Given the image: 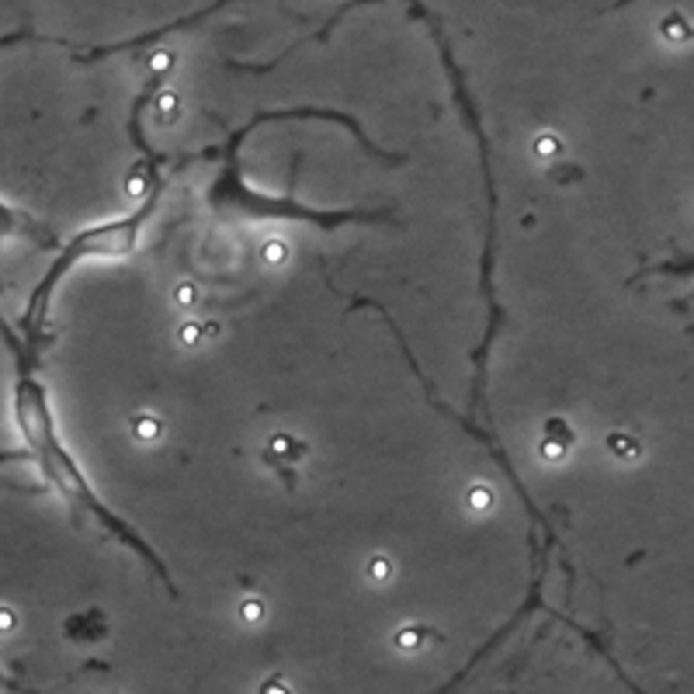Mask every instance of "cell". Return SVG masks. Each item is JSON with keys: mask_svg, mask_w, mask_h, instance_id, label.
<instances>
[{"mask_svg": "<svg viewBox=\"0 0 694 694\" xmlns=\"http://www.w3.org/2000/svg\"><path fill=\"white\" fill-rule=\"evenodd\" d=\"M132 438L139 444H153L160 442V434H163V424H160V417L153 413H139V417H132Z\"/></svg>", "mask_w": 694, "mask_h": 694, "instance_id": "1", "label": "cell"}, {"mask_svg": "<svg viewBox=\"0 0 694 694\" xmlns=\"http://www.w3.org/2000/svg\"><path fill=\"white\" fill-rule=\"evenodd\" d=\"M288 257H292V251H288V244H285L282 236H271V240L260 247V260H264L268 268H282V264H288Z\"/></svg>", "mask_w": 694, "mask_h": 694, "instance_id": "2", "label": "cell"}, {"mask_svg": "<svg viewBox=\"0 0 694 694\" xmlns=\"http://www.w3.org/2000/svg\"><path fill=\"white\" fill-rule=\"evenodd\" d=\"M532 153H535L538 160H556L563 153V143H559L556 132H538L535 143H532Z\"/></svg>", "mask_w": 694, "mask_h": 694, "instance_id": "3", "label": "cell"}, {"mask_svg": "<svg viewBox=\"0 0 694 694\" xmlns=\"http://www.w3.org/2000/svg\"><path fill=\"white\" fill-rule=\"evenodd\" d=\"M466 507H469L473 514H486V510L493 507V490H490L486 483H475V486H469V493H466Z\"/></svg>", "mask_w": 694, "mask_h": 694, "instance_id": "4", "label": "cell"}, {"mask_svg": "<svg viewBox=\"0 0 694 694\" xmlns=\"http://www.w3.org/2000/svg\"><path fill=\"white\" fill-rule=\"evenodd\" d=\"M268 618V604L260 598H244V604H240V622L244 625H260Z\"/></svg>", "mask_w": 694, "mask_h": 694, "instance_id": "5", "label": "cell"}, {"mask_svg": "<svg viewBox=\"0 0 694 694\" xmlns=\"http://www.w3.org/2000/svg\"><path fill=\"white\" fill-rule=\"evenodd\" d=\"M365 576H368L372 583H389V580H392V563H389L385 556H372V559L365 563Z\"/></svg>", "mask_w": 694, "mask_h": 694, "instance_id": "6", "label": "cell"}, {"mask_svg": "<svg viewBox=\"0 0 694 694\" xmlns=\"http://www.w3.org/2000/svg\"><path fill=\"white\" fill-rule=\"evenodd\" d=\"M157 112H160V119H163V122H174V119H178V112H181V101H178V95H174V91H163V95L157 97Z\"/></svg>", "mask_w": 694, "mask_h": 694, "instance_id": "7", "label": "cell"}, {"mask_svg": "<svg viewBox=\"0 0 694 694\" xmlns=\"http://www.w3.org/2000/svg\"><path fill=\"white\" fill-rule=\"evenodd\" d=\"M420 629L417 625H407V629L396 632V649H403V653H413V649H420Z\"/></svg>", "mask_w": 694, "mask_h": 694, "instance_id": "8", "label": "cell"}, {"mask_svg": "<svg viewBox=\"0 0 694 694\" xmlns=\"http://www.w3.org/2000/svg\"><path fill=\"white\" fill-rule=\"evenodd\" d=\"M174 302H178L181 310H194V306H198V285L181 282L174 288Z\"/></svg>", "mask_w": 694, "mask_h": 694, "instance_id": "9", "label": "cell"}, {"mask_svg": "<svg viewBox=\"0 0 694 694\" xmlns=\"http://www.w3.org/2000/svg\"><path fill=\"white\" fill-rule=\"evenodd\" d=\"M663 35H673L677 42H688V25H684V18L670 14V18L663 21Z\"/></svg>", "mask_w": 694, "mask_h": 694, "instance_id": "10", "label": "cell"}, {"mask_svg": "<svg viewBox=\"0 0 694 694\" xmlns=\"http://www.w3.org/2000/svg\"><path fill=\"white\" fill-rule=\"evenodd\" d=\"M198 341H202V323H198V319H188V323L181 326V344L194 347Z\"/></svg>", "mask_w": 694, "mask_h": 694, "instance_id": "11", "label": "cell"}, {"mask_svg": "<svg viewBox=\"0 0 694 694\" xmlns=\"http://www.w3.org/2000/svg\"><path fill=\"white\" fill-rule=\"evenodd\" d=\"M260 694H292V688H288L285 677H268V681L260 684Z\"/></svg>", "mask_w": 694, "mask_h": 694, "instance_id": "12", "label": "cell"}, {"mask_svg": "<svg viewBox=\"0 0 694 694\" xmlns=\"http://www.w3.org/2000/svg\"><path fill=\"white\" fill-rule=\"evenodd\" d=\"M18 629V615H14V607H0V635H7V632Z\"/></svg>", "mask_w": 694, "mask_h": 694, "instance_id": "13", "label": "cell"}, {"mask_svg": "<svg viewBox=\"0 0 694 694\" xmlns=\"http://www.w3.org/2000/svg\"><path fill=\"white\" fill-rule=\"evenodd\" d=\"M170 63H174V56H170V53H153V56H150V70H153V73L170 70Z\"/></svg>", "mask_w": 694, "mask_h": 694, "instance_id": "14", "label": "cell"}, {"mask_svg": "<svg viewBox=\"0 0 694 694\" xmlns=\"http://www.w3.org/2000/svg\"><path fill=\"white\" fill-rule=\"evenodd\" d=\"M541 455H545L549 462H559V459L566 455V448H563V444H556V442H545L541 444Z\"/></svg>", "mask_w": 694, "mask_h": 694, "instance_id": "15", "label": "cell"}, {"mask_svg": "<svg viewBox=\"0 0 694 694\" xmlns=\"http://www.w3.org/2000/svg\"><path fill=\"white\" fill-rule=\"evenodd\" d=\"M143 191H146V178H143V174H136V178L128 181V194H132V198H139Z\"/></svg>", "mask_w": 694, "mask_h": 694, "instance_id": "16", "label": "cell"}]
</instances>
